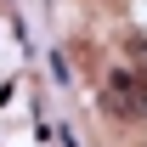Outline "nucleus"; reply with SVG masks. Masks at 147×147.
Returning a JSON list of instances; mask_svg holds the SVG:
<instances>
[{"mask_svg":"<svg viewBox=\"0 0 147 147\" xmlns=\"http://www.w3.org/2000/svg\"><path fill=\"white\" fill-rule=\"evenodd\" d=\"M108 108L119 113L125 125L142 119V74H136V68H113L108 74Z\"/></svg>","mask_w":147,"mask_h":147,"instance_id":"1","label":"nucleus"}]
</instances>
